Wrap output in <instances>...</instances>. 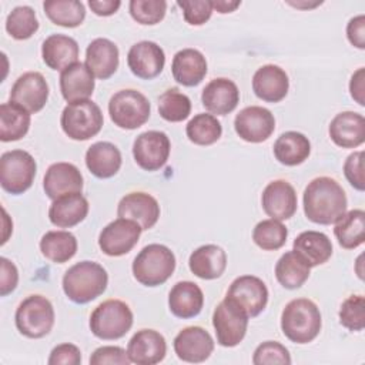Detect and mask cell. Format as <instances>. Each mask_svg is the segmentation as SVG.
Instances as JSON below:
<instances>
[{
	"label": "cell",
	"instance_id": "1",
	"mask_svg": "<svg viewBox=\"0 0 365 365\" xmlns=\"http://www.w3.org/2000/svg\"><path fill=\"white\" fill-rule=\"evenodd\" d=\"M305 217L321 225L335 224L346 212L344 188L331 177H317L304 190Z\"/></svg>",
	"mask_w": 365,
	"mask_h": 365
},
{
	"label": "cell",
	"instance_id": "2",
	"mask_svg": "<svg viewBox=\"0 0 365 365\" xmlns=\"http://www.w3.org/2000/svg\"><path fill=\"white\" fill-rule=\"evenodd\" d=\"M108 284V274L94 261H80L63 277V291L76 304H87L100 297Z\"/></svg>",
	"mask_w": 365,
	"mask_h": 365
},
{
	"label": "cell",
	"instance_id": "3",
	"mask_svg": "<svg viewBox=\"0 0 365 365\" xmlns=\"http://www.w3.org/2000/svg\"><path fill=\"white\" fill-rule=\"evenodd\" d=\"M322 327L321 312L317 304L308 298L289 301L281 314L282 334L295 344L314 341Z\"/></svg>",
	"mask_w": 365,
	"mask_h": 365
},
{
	"label": "cell",
	"instance_id": "4",
	"mask_svg": "<svg viewBox=\"0 0 365 365\" xmlns=\"http://www.w3.org/2000/svg\"><path fill=\"white\" fill-rule=\"evenodd\" d=\"M134 278L145 287L164 284L175 269V255L163 244L145 245L133 261Z\"/></svg>",
	"mask_w": 365,
	"mask_h": 365
},
{
	"label": "cell",
	"instance_id": "5",
	"mask_svg": "<svg viewBox=\"0 0 365 365\" xmlns=\"http://www.w3.org/2000/svg\"><path fill=\"white\" fill-rule=\"evenodd\" d=\"M104 118L100 107L91 100L68 103L60 118L64 134L76 141H86L97 135L103 127Z\"/></svg>",
	"mask_w": 365,
	"mask_h": 365
},
{
	"label": "cell",
	"instance_id": "6",
	"mask_svg": "<svg viewBox=\"0 0 365 365\" xmlns=\"http://www.w3.org/2000/svg\"><path fill=\"white\" fill-rule=\"evenodd\" d=\"M133 327V312L121 299L101 302L90 315L91 332L104 341L123 338Z\"/></svg>",
	"mask_w": 365,
	"mask_h": 365
},
{
	"label": "cell",
	"instance_id": "7",
	"mask_svg": "<svg viewBox=\"0 0 365 365\" xmlns=\"http://www.w3.org/2000/svg\"><path fill=\"white\" fill-rule=\"evenodd\" d=\"M111 121L124 130H135L145 124L151 114L148 98L133 88L114 93L108 101Z\"/></svg>",
	"mask_w": 365,
	"mask_h": 365
},
{
	"label": "cell",
	"instance_id": "8",
	"mask_svg": "<svg viewBox=\"0 0 365 365\" xmlns=\"http://www.w3.org/2000/svg\"><path fill=\"white\" fill-rule=\"evenodd\" d=\"M54 308L43 295H30L16 309V327L27 338H43L54 325Z\"/></svg>",
	"mask_w": 365,
	"mask_h": 365
},
{
	"label": "cell",
	"instance_id": "9",
	"mask_svg": "<svg viewBox=\"0 0 365 365\" xmlns=\"http://www.w3.org/2000/svg\"><path fill=\"white\" fill-rule=\"evenodd\" d=\"M36 171V160L24 150L6 151L0 157V184L10 194L27 191L34 181Z\"/></svg>",
	"mask_w": 365,
	"mask_h": 365
},
{
	"label": "cell",
	"instance_id": "10",
	"mask_svg": "<svg viewBox=\"0 0 365 365\" xmlns=\"http://www.w3.org/2000/svg\"><path fill=\"white\" fill-rule=\"evenodd\" d=\"M248 318L250 317L237 304L225 297L212 314L217 342L225 348L237 346L247 334Z\"/></svg>",
	"mask_w": 365,
	"mask_h": 365
},
{
	"label": "cell",
	"instance_id": "11",
	"mask_svg": "<svg viewBox=\"0 0 365 365\" xmlns=\"http://www.w3.org/2000/svg\"><path fill=\"white\" fill-rule=\"evenodd\" d=\"M141 231L135 221L118 217L101 230L98 247L108 257H121L137 245Z\"/></svg>",
	"mask_w": 365,
	"mask_h": 365
},
{
	"label": "cell",
	"instance_id": "12",
	"mask_svg": "<svg viewBox=\"0 0 365 365\" xmlns=\"http://www.w3.org/2000/svg\"><path fill=\"white\" fill-rule=\"evenodd\" d=\"M225 297L251 318L259 315L265 309L268 302V288L258 277L241 275L231 282Z\"/></svg>",
	"mask_w": 365,
	"mask_h": 365
},
{
	"label": "cell",
	"instance_id": "13",
	"mask_svg": "<svg viewBox=\"0 0 365 365\" xmlns=\"http://www.w3.org/2000/svg\"><path fill=\"white\" fill-rule=\"evenodd\" d=\"M170 138L165 133L150 130L141 133L133 144V155L137 165L145 171L160 170L170 157Z\"/></svg>",
	"mask_w": 365,
	"mask_h": 365
},
{
	"label": "cell",
	"instance_id": "14",
	"mask_svg": "<svg viewBox=\"0 0 365 365\" xmlns=\"http://www.w3.org/2000/svg\"><path fill=\"white\" fill-rule=\"evenodd\" d=\"M234 128L240 138L247 143H262L271 137L275 130L274 114L259 106L242 108L234 120Z\"/></svg>",
	"mask_w": 365,
	"mask_h": 365
},
{
	"label": "cell",
	"instance_id": "15",
	"mask_svg": "<svg viewBox=\"0 0 365 365\" xmlns=\"http://www.w3.org/2000/svg\"><path fill=\"white\" fill-rule=\"evenodd\" d=\"M48 98V84L41 73L27 71L13 84L10 101L20 106L30 114L40 111Z\"/></svg>",
	"mask_w": 365,
	"mask_h": 365
},
{
	"label": "cell",
	"instance_id": "16",
	"mask_svg": "<svg viewBox=\"0 0 365 365\" xmlns=\"http://www.w3.org/2000/svg\"><path fill=\"white\" fill-rule=\"evenodd\" d=\"M261 204L268 217L272 220L285 221L297 211L298 198L295 188L285 180H274L264 188Z\"/></svg>",
	"mask_w": 365,
	"mask_h": 365
},
{
	"label": "cell",
	"instance_id": "17",
	"mask_svg": "<svg viewBox=\"0 0 365 365\" xmlns=\"http://www.w3.org/2000/svg\"><path fill=\"white\" fill-rule=\"evenodd\" d=\"M117 215L120 218H128L135 221L143 231L153 228L160 218L158 201L143 191H134L125 194L118 205Z\"/></svg>",
	"mask_w": 365,
	"mask_h": 365
},
{
	"label": "cell",
	"instance_id": "18",
	"mask_svg": "<svg viewBox=\"0 0 365 365\" xmlns=\"http://www.w3.org/2000/svg\"><path fill=\"white\" fill-rule=\"evenodd\" d=\"M174 351L184 362L198 364L210 358L214 351V341L208 331L201 327H187L174 338Z\"/></svg>",
	"mask_w": 365,
	"mask_h": 365
},
{
	"label": "cell",
	"instance_id": "19",
	"mask_svg": "<svg viewBox=\"0 0 365 365\" xmlns=\"http://www.w3.org/2000/svg\"><path fill=\"white\" fill-rule=\"evenodd\" d=\"M127 64L134 76L143 80H151L163 71L165 54L157 43L143 40L128 50Z\"/></svg>",
	"mask_w": 365,
	"mask_h": 365
},
{
	"label": "cell",
	"instance_id": "20",
	"mask_svg": "<svg viewBox=\"0 0 365 365\" xmlns=\"http://www.w3.org/2000/svg\"><path fill=\"white\" fill-rule=\"evenodd\" d=\"M127 354L130 361L137 365L158 364L167 354L165 338L158 331L140 329L128 341Z\"/></svg>",
	"mask_w": 365,
	"mask_h": 365
},
{
	"label": "cell",
	"instance_id": "21",
	"mask_svg": "<svg viewBox=\"0 0 365 365\" xmlns=\"http://www.w3.org/2000/svg\"><path fill=\"white\" fill-rule=\"evenodd\" d=\"M43 188L51 200H57L73 192H81L83 175L71 163H54L44 174Z\"/></svg>",
	"mask_w": 365,
	"mask_h": 365
},
{
	"label": "cell",
	"instance_id": "22",
	"mask_svg": "<svg viewBox=\"0 0 365 365\" xmlns=\"http://www.w3.org/2000/svg\"><path fill=\"white\" fill-rule=\"evenodd\" d=\"M289 88V80L279 66L265 64L259 67L252 77V90L258 98L267 103H278L285 98Z\"/></svg>",
	"mask_w": 365,
	"mask_h": 365
},
{
	"label": "cell",
	"instance_id": "23",
	"mask_svg": "<svg viewBox=\"0 0 365 365\" xmlns=\"http://www.w3.org/2000/svg\"><path fill=\"white\" fill-rule=\"evenodd\" d=\"M201 101L205 110L217 115H225L235 110L240 103V91L232 80L218 77L211 80L202 90Z\"/></svg>",
	"mask_w": 365,
	"mask_h": 365
},
{
	"label": "cell",
	"instance_id": "24",
	"mask_svg": "<svg viewBox=\"0 0 365 365\" xmlns=\"http://www.w3.org/2000/svg\"><path fill=\"white\" fill-rule=\"evenodd\" d=\"M328 131L338 147H359L365 141V118L355 111H342L331 120Z\"/></svg>",
	"mask_w": 365,
	"mask_h": 365
},
{
	"label": "cell",
	"instance_id": "25",
	"mask_svg": "<svg viewBox=\"0 0 365 365\" xmlns=\"http://www.w3.org/2000/svg\"><path fill=\"white\" fill-rule=\"evenodd\" d=\"M94 74L86 63H74L60 73V91L66 101L88 100L94 91Z\"/></svg>",
	"mask_w": 365,
	"mask_h": 365
},
{
	"label": "cell",
	"instance_id": "26",
	"mask_svg": "<svg viewBox=\"0 0 365 365\" xmlns=\"http://www.w3.org/2000/svg\"><path fill=\"white\" fill-rule=\"evenodd\" d=\"M117 46L108 38H94L86 50V66L100 80L110 78L118 68Z\"/></svg>",
	"mask_w": 365,
	"mask_h": 365
},
{
	"label": "cell",
	"instance_id": "27",
	"mask_svg": "<svg viewBox=\"0 0 365 365\" xmlns=\"http://www.w3.org/2000/svg\"><path fill=\"white\" fill-rule=\"evenodd\" d=\"M173 77L185 87L200 84L207 74V60L201 51L195 48H182L173 57Z\"/></svg>",
	"mask_w": 365,
	"mask_h": 365
},
{
	"label": "cell",
	"instance_id": "28",
	"mask_svg": "<svg viewBox=\"0 0 365 365\" xmlns=\"http://www.w3.org/2000/svg\"><path fill=\"white\" fill-rule=\"evenodd\" d=\"M88 214V201L81 192H73L53 200L48 218L58 228H71L80 224Z\"/></svg>",
	"mask_w": 365,
	"mask_h": 365
},
{
	"label": "cell",
	"instance_id": "29",
	"mask_svg": "<svg viewBox=\"0 0 365 365\" xmlns=\"http://www.w3.org/2000/svg\"><path fill=\"white\" fill-rule=\"evenodd\" d=\"M191 272L201 279L220 278L227 268V254L215 244H205L194 250L188 259Z\"/></svg>",
	"mask_w": 365,
	"mask_h": 365
},
{
	"label": "cell",
	"instance_id": "30",
	"mask_svg": "<svg viewBox=\"0 0 365 365\" xmlns=\"http://www.w3.org/2000/svg\"><path fill=\"white\" fill-rule=\"evenodd\" d=\"M204 305V294L192 281L177 282L168 294V307L173 315L188 319L197 317Z\"/></svg>",
	"mask_w": 365,
	"mask_h": 365
},
{
	"label": "cell",
	"instance_id": "31",
	"mask_svg": "<svg viewBox=\"0 0 365 365\" xmlns=\"http://www.w3.org/2000/svg\"><path fill=\"white\" fill-rule=\"evenodd\" d=\"M77 41L66 34H51L41 46V57L47 67L51 70L63 71L68 66L77 63L78 58Z\"/></svg>",
	"mask_w": 365,
	"mask_h": 365
},
{
	"label": "cell",
	"instance_id": "32",
	"mask_svg": "<svg viewBox=\"0 0 365 365\" xmlns=\"http://www.w3.org/2000/svg\"><path fill=\"white\" fill-rule=\"evenodd\" d=\"M120 150L108 141H97L86 151V165L97 178H110L121 167Z\"/></svg>",
	"mask_w": 365,
	"mask_h": 365
},
{
	"label": "cell",
	"instance_id": "33",
	"mask_svg": "<svg viewBox=\"0 0 365 365\" xmlns=\"http://www.w3.org/2000/svg\"><path fill=\"white\" fill-rule=\"evenodd\" d=\"M294 251L312 268L325 264L332 255V242L324 232L304 231L294 240Z\"/></svg>",
	"mask_w": 365,
	"mask_h": 365
},
{
	"label": "cell",
	"instance_id": "34",
	"mask_svg": "<svg viewBox=\"0 0 365 365\" xmlns=\"http://www.w3.org/2000/svg\"><path fill=\"white\" fill-rule=\"evenodd\" d=\"M311 154V143L308 137L298 131L282 133L274 143L275 158L288 167L302 164Z\"/></svg>",
	"mask_w": 365,
	"mask_h": 365
},
{
	"label": "cell",
	"instance_id": "35",
	"mask_svg": "<svg viewBox=\"0 0 365 365\" xmlns=\"http://www.w3.org/2000/svg\"><path fill=\"white\" fill-rule=\"evenodd\" d=\"M311 267L294 250L281 255L275 265L277 281L287 289H297L309 277Z\"/></svg>",
	"mask_w": 365,
	"mask_h": 365
},
{
	"label": "cell",
	"instance_id": "36",
	"mask_svg": "<svg viewBox=\"0 0 365 365\" xmlns=\"http://www.w3.org/2000/svg\"><path fill=\"white\" fill-rule=\"evenodd\" d=\"M30 113L9 101L0 106V140L3 143L23 138L30 128Z\"/></svg>",
	"mask_w": 365,
	"mask_h": 365
},
{
	"label": "cell",
	"instance_id": "37",
	"mask_svg": "<svg viewBox=\"0 0 365 365\" xmlns=\"http://www.w3.org/2000/svg\"><path fill=\"white\" fill-rule=\"evenodd\" d=\"M334 234L338 244L345 250H354L365 241V212L364 210H351L336 222Z\"/></svg>",
	"mask_w": 365,
	"mask_h": 365
},
{
	"label": "cell",
	"instance_id": "38",
	"mask_svg": "<svg viewBox=\"0 0 365 365\" xmlns=\"http://www.w3.org/2000/svg\"><path fill=\"white\" fill-rule=\"evenodd\" d=\"M40 251L47 259L63 264L76 255L77 240L68 231H47L40 240Z\"/></svg>",
	"mask_w": 365,
	"mask_h": 365
},
{
	"label": "cell",
	"instance_id": "39",
	"mask_svg": "<svg viewBox=\"0 0 365 365\" xmlns=\"http://www.w3.org/2000/svg\"><path fill=\"white\" fill-rule=\"evenodd\" d=\"M43 9L50 21L61 27H77L86 19L84 4L77 0H47Z\"/></svg>",
	"mask_w": 365,
	"mask_h": 365
},
{
	"label": "cell",
	"instance_id": "40",
	"mask_svg": "<svg viewBox=\"0 0 365 365\" xmlns=\"http://www.w3.org/2000/svg\"><path fill=\"white\" fill-rule=\"evenodd\" d=\"M187 137L191 143L197 145H211L217 143L222 134L221 123L212 114L201 113L194 115L187 127Z\"/></svg>",
	"mask_w": 365,
	"mask_h": 365
},
{
	"label": "cell",
	"instance_id": "41",
	"mask_svg": "<svg viewBox=\"0 0 365 365\" xmlns=\"http://www.w3.org/2000/svg\"><path fill=\"white\" fill-rule=\"evenodd\" d=\"M288 237L287 227L278 220H262L252 230L254 242L264 251L279 250Z\"/></svg>",
	"mask_w": 365,
	"mask_h": 365
},
{
	"label": "cell",
	"instance_id": "42",
	"mask_svg": "<svg viewBox=\"0 0 365 365\" xmlns=\"http://www.w3.org/2000/svg\"><path fill=\"white\" fill-rule=\"evenodd\" d=\"M37 30L38 20L30 6L14 7L6 19V31L16 40H27Z\"/></svg>",
	"mask_w": 365,
	"mask_h": 365
},
{
	"label": "cell",
	"instance_id": "43",
	"mask_svg": "<svg viewBox=\"0 0 365 365\" xmlns=\"http://www.w3.org/2000/svg\"><path fill=\"white\" fill-rule=\"evenodd\" d=\"M158 113L165 121L180 123L190 115L191 101L177 88H168L158 98Z\"/></svg>",
	"mask_w": 365,
	"mask_h": 365
},
{
	"label": "cell",
	"instance_id": "44",
	"mask_svg": "<svg viewBox=\"0 0 365 365\" xmlns=\"http://www.w3.org/2000/svg\"><path fill=\"white\" fill-rule=\"evenodd\" d=\"M128 10L137 23L153 26L164 19L167 3L164 0H131Z\"/></svg>",
	"mask_w": 365,
	"mask_h": 365
},
{
	"label": "cell",
	"instance_id": "45",
	"mask_svg": "<svg viewBox=\"0 0 365 365\" xmlns=\"http://www.w3.org/2000/svg\"><path fill=\"white\" fill-rule=\"evenodd\" d=\"M339 322L352 332L362 331L365 327V298L364 295L348 297L339 308Z\"/></svg>",
	"mask_w": 365,
	"mask_h": 365
},
{
	"label": "cell",
	"instance_id": "46",
	"mask_svg": "<svg viewBox=\"0 0 365 365\" xmlns=\"http://www.w3.org/2000/svg\"><path fill=\"white\" fill-rule=\"evenodd\" d=\"M252 364L255 365H267V364H291V355L288 349L275 341H265L259 344L252 355Z\"/></svg>",
	"mask_w": 365,
	"mask_h": 365
},
{
	"label": "cell",
	"instance_id": "47",
	"mask_svg": "<svg viewBox=\"0 0 365 365\" xmlns=\"http://www.w3.org/2000/svg\"><path fill=\"white\" fill-rule=\"evenodd\" d=\"M182 10L184 20L191 26H201L210 20L212 14L211 0H184L177 1Z\"/></svg>",
	"mask_w": 365,
	"mask_h": 365
},
{
	"label": "cell",
	"instance_id": "48",
	"mask_svg": "<svg viewBox=\"0 0 365 365\" xmlns=\"http://www.w3.org/2000/svg\"><path fill=\"white\" fill-rule=\"evenodd\" d=\"M344 174L348 182L358 191L365 190L364 177V151H355L349 154L344 163Z\"/></svg>",
	"mask_w": 365,
	"mask_h": 365
},
{
	"label": "cell",
	"instance_id": "49",
	"mask_svg": "<svg viewBox=\"0 0 365 365\" xmlns=\"http://www.w3.org/2000/svg\"><path fill=\"white\" fill-rule=\"evenodd\" d=\"M131 361L128 358V354L121 346H100L97 348L91 356L90 364L91 365H106V364H118V365H128Z\"/></svg>",
	"mask_w": 365,
	"mask_h": 365
},
{
	"label": "cell",
	"instance_id": "50",
	"mask_svg": "<svg viewBox=\"0 0 365 365\" xmlns=\"http://www.w3.org/2000/svg\"><path fill=\"white\" fill-rule=\"evenodd\" d=\"M47 362L48 365H78L81 364V352L74 344H60L53 348Z\"/></svg>",
	"mask_w": 365,
	"mask_h": 365
},
{
	"label": "cell",
	"instance_id": "51",
	"mask_svg": "<svg viewBox=\"0 0 365 365\" xmlns=\"http://www.w3.org/2000/svg\"><path fill=\"white\" fill-rule=\"evenodd\" d=\"M0 262H1L0 295L6 297V295H9L10 292H13L16 289L17 282H19V272H17L16 265L10 259L1 257Z\"/></svg>",
	"mask_w": 365,
	"mask_h": 365
},
{
	"label": "cell",
	"instance_id": "52",
	"mask_svg": "<svg viewBox=\"0 0 365 365\" xmlns=\"http://www.w3.org/2000/svg\"><path fill=\"white\" fill-rule=\"evenodd\" d=\"M346 37L354 47L361 50L365 48V16L364 14L355 16L348 21Z\"/></svg>",
	"mask_w": 365,
	"mask_h": 365
},
{
	"label": "cell",
	"instance_id": "53",
	"mask_svg": "<svg viewBox=\"0 0 365 365\" xmlns=\"http://www.w3.org/2000/svg\"><path fill=\"white\" fill-rule=\"evenodd\" d=\"M365 70L364 67L358 68L349 81V91H351V97L359 104V106H365V98H364V93H365Z\"/></svg>",
	"mask_w": 365,
	"mask_h": 365
},
{
	"label": "cell",
	"instance_id": "54",
	"mask_svg": "<svg viewBox=\"0 0 365 365\" xmlns=\"http://www.w3.org/2000/svg\"><path fill=\"white\" fill-rule=\"evenodd\" d=\"M88 6L94 14L106 17V16L114 14L120 9L121 1L120 0H90Z\"/></svg>",
	"mask_w": 365,
	"mask_h": 365
},
{
	"label": "cell",
	"instance_id": "55",
	"mask_svg": "<svg viewBox=\"0 0 365 365\" xmlns=\"http://www.w3.org/2000/svg\"><path fill=\"white\" fill-rule=\"evenodd\" d=\"M211 4H212V10H217L218 13L221 14H225V13H231L234 11L237 7H240L241 1L235 0H211Z\"/></svg>",
	"mask_w": 365,
	"mask_h": 365
}]
</instances>
